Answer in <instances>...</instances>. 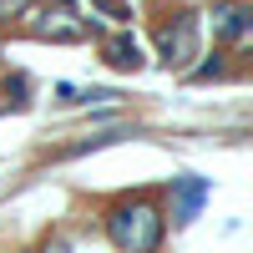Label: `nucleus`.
<instances>
[{"label":"nucleus","instance_id":"f257e3e1","mask_svg":"<svg viewBox=\"0 0 253 253\" xmlns=\"http://www.w3.org/2000/svg\"><path fill=\"white\" fill-rule=\"evenodd\" d=\"M107 238L122 253H157L162 248V213L152 203H117L107 208Z\"/></svg>","mask_w":253,"mask_h":253},{"label":"nucleus","instance_id":"f03ea898","mask_svg":"<svg viewBox=\"0 0 253 253\" xmlns=\"http://www.w3.org/2000/svg\"><path fill=\"white\" fill-rule=\"evenodd\" d=\"M157 51L167 71H187V61L198 56V15H172V26L157 31Z\"/></svg>","mask_w":253,"mask_h":253},{"label":"nucleus","instance_id":"7ed1b4c3","mask_svg":"<svg viewBox=\"0 0 253 253\" xmlns=\"http://www.w3.org/2000/svg\"><path fill=\"white\" fill-rule=\"evenodd\" d=\"M208 26H213L218 41H243V36L253 31V10L243 5V0H223V5H213Z\"/></svg>","mask_w":253,"mask_h":253},{"label":"nucleus","instance_id":"20e7f679","mask_svg":"<svg viewBox=\"0 0 253 253\" xmlns=\"http://www.w3.org/2000/svg\"><path fill=\"white\" fill-rule=\"evenodd\" d=\"M203 203H208V177H172V218L177 223H193Z\"/></svg>","mask_w":253,"mask_h":253},{"label":"nucleus","instance_id":"39448f33","mask_svg":"<svg viewBox=\"0 0 253 253\" xmlns=\"http://www.w3.org/2000/svg\"><path fill=\"white\" fill-rule=\"evenodd\" d=\"M101 56H107V66H117V71H142V51H137L132 36H112L107 46H101Z\"/></svg>","mask_w":253,"mask_h":253},{"label":"nucleus","instance_id":"423d86ee","mask_svg":"<svg viewBox=\"0 0 253 253\" xmlns=\"http://www.w3.org/2000/svg\"><path fill=\"white\" fill-rule=\"evenodd\" d=\"M31 31L36 36H51V41H81V36H86V26H76V20H61V10H56V20H31Z\"/></svg>","mask_w":253,"mask_h":253},{"label":"nucleus","instance_id":"0eeeda50","mask_svg":"<svg viewBox=\"0 0 253 253\" xmlns=\"http://www.w3.org/2000/svg\"><path fill=\"white\" fill-rule=\"evenodd\" d=\"M15 15H31V0H0V26L15 20Z\"/></svg>","mask_w":253,"mask_h":253},{"label":"nucleus","instance_id":"6e6552de","mask_svg":"<svg viewBox=\"0 0 253 253\" xmlns=\"http://www.w3.org/2000/svg\"><path fill=\"white\" fill-rule=\"evenodd\" d=\"M96 5L107 10L112 20H126V15H132V5H126V0H96Z\"/></svg>","mask_w":253,"mask_h":253},{"label":"nucleus","instance_id":"1a4fd4ad","mask_svg":"<svg viewBox=\"0 0 253 253\" xmlns=\"http://www.w3.org/2000/svg\"><path fill=\"white\" fill-rule=\"evenodd\" d=\"M193 76H203V81H208V76H223V61H218V56L203 61V66H193Z\"/></svg>","mask_w":253,"mask_h":253},{"label":"nucleus","instance_id":"9d476101","mask_svg":"<svg viewBox=\"0 0 253 253\" xmlns=\"http://www.w3.org/2000/svg\"><path fill=\"white\" fill-rule=\"evenodd\" d=\"M46 253H71V243H66V238H51V243H46Z\"/></svg>","mask_w":253,"mask_h":253},{"label":"nucleus","instance_id":"9b49d317","mask_svg":"<svg viewBox=\"0 0 253 253\" xmlns=\"http://www.w3.org/2000/svg\"><path fill=\"white\" fill-rule=\"evenodd\" d=\"M61 5H66V0H61Z\"/></svg>","mask_w":253,"mask_h":253}]
</instances>
